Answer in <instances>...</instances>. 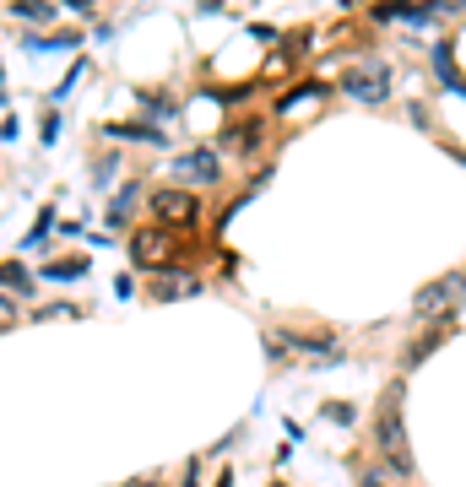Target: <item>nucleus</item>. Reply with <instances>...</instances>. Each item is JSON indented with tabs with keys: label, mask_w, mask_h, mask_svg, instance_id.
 <instances>
[{
	"label": "nucleus",
	"mask_w": 466,
	"mask_h": 487,
	"mask_svg": "<svg viewBox=\"0 0 466 487\" xmlns=\"http://www.w3.org/2000/svg\"><path fill=\"white\" fill-rule=\"evenodd\" d=\"M461 304H466V276L455 271V276H434L429 288H418L413 314H418V320H445V314H455Z\"/></svg>",
	"instance_id": "obj_1"
},
{
	"label": "nucleus",
	"mask_w": 466,
	"mask_h": 487,
	"mask_svg": "<svg viewBox=\"0 0 466 487\" xmlns=\"http://www.w3.org/2000/svg\"><path fill=\"white\" fill-rule=\"evenodd\" d=\"M380 450L396 471H413V455H407V428H402V401H396V390L385 395L380 406Z\"/></svg>",
	"instance_id": "obj_2"
},
{
	"label": "nucleus",
	"mask_w": 466,
	"mask_h": 487,
	"mask_svg": "<svg viewBox=\"0 0 466 487\" xmlns=\"http://www.w3.org/2000/svg\"><path fill=\"white\" fill-rule=\"evenodd\" d=\"M342 87H347V93H353L358 103H385V98H390V77H385V65H374V60L353 65Z\"/></svg>",
	"instance_id": "obj_3"
},
{
	"label": "nucleus",
	"mask_w": 466,
	"mask_h": 487,
	"mask_svg": "<svg viewBox=\"0 0 466 487\" xmlns=\"http://www.w3.org/2000/svg\"><path fill=\"white\" fill-rule=\"evenodd\" d=\"M152 212H158L163 223H195V195H184V190H158V195H152Z\"/></svg>",
	"instance_id": "obj_4"
},
{
	"label": "nucleus",
	"mask_w": 466,
	"mask_h": 487,
	"mask_svg": "<svg viewBox=\"0 0 466 487\" xmlns=\"http://www.w3.org/2000/svg\"><path fill=\"white\" fill-rule=\"evenodd\" d=\"M179 174L212 184V179H217V158H212V152H184V158H179Z\"/></svg>",
	"instance_id": "obj_5"
},
{
	"label": "nucleus",
	"mask_w": 466,
	"mask_h": 487,
	"mask_svg": "<svg viewBox=\"0 0 466 487\" xmlns=\"http://www.w3.org/2000/svg\"><path fill=\"white\" fill-rule=\"evenodd\" d=\"M152 293H158V298H184V293H195V276L163 271V276H152Z\"/></svg>",
	"instance_id": "obj_6"
},
{
	"label": "nucleus",
	"mask_w": 466,
	"mask_h": 487,
	"mask_svg": "<svg viewBox=\"0 0 466 487\" xmlns=\"http://www.w3.org/2000/svg\"><path fill=\"white\" fill-rule=\"evenodd\" d=\"M12 17H22V22L44 28V22L54 17V6H49V0H17V6H12Z\"/></svg>",
	"instance_id": "obj_7"
},
{
	"label": "nucleus",
	"mask_w": 466,
	"mask_h": 487,
	"mask_svg": "<svg viewBox=\"0 0 466 487\" xmlns=\"http://www.w3.org/2000/svg\"><path fill=\"white\" fill-rule=\"evenodd\" d=\"M0 288H12V293H28V288H33V276H28L17 260H12V265H0Z\"/></svg>",
	"instance_id": "obj_8"
},
{
	"label": "nucleus",
	"mask_w": 466,
	"mask_h": 487,
	"mask_svg": "<svg viewBox=\"0 0 466 487\" xmlns=\"http://www.w3.org/2000/svg\"><path fill=\"white\" fill-rule=\"evenodd\" d=\"M358 487H380V482H358Z\"/></svg>",
	"instance_id": "obj_9"
},
{
	"label": "nucleus",
	"mask_w": 466,
	"mask_h": 487,
	"mask_svg": "<svg viewBox=\"0 0 466 487\" xmlns=\"http://www.w3.org/2000/svg\"><path fill=\"white\" fill-rule=\"evenodd\" d=\"M147 487H152V482H147Z\"/></svg>",
	"instance_id": "obj_10"
}]
</instances>
